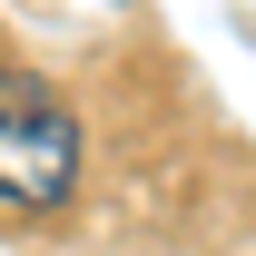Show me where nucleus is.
Here are the masks:
<instances>
[{
	"label": "nucleus",
	"mask_w": 256,
	"mask_h": 256,
	"mask_svg": "<svg viewBox=\"0 0 256 256\" xmlns=\"http://www.w3.org/2000/svg\"><path fill=\"white\" fill-rule=\"evenodd\" d=\"M79 188V118L50 108L30 79L0 89V197L10 207H60Z\"/></svg>",
	"instance_id": "nucleus-1"
},
{
	"label": "nucleus",
	"mask_w": 256,
	"mask_h": 256,
	"mask_svg": "<svg viewBox=\"0 0 256 256\" xmlns=\"http://www.w3.org/2000/svg\"><path fill=\"white\" fill-rule=\"evenodd\" d=\"M0 89H10V69H0Z\"/></svg>",
	"instance_id": "nucleus-2"
}]
</instances>
